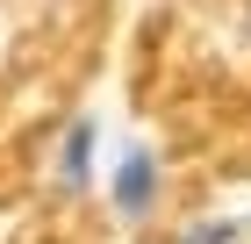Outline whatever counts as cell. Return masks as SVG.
I'll return each instance as SVG.
<instances>
[{
    "label": "cell",
    "mask_w": 251,
    "mask_h": 244,
    "mask_svg": "<svg viewBox=\"0 0 251 244\" xmlns=\"http://www.w3.org/2000/svg\"><path fill=\"white\" fill-rule=\"evenodd\" d=\"M108 208H115L122 230H151V216L165 208V158L144 136L115 151V165H108Z\"/></svg>",
    "instance_id": "cell-1"
},
{
    "label": "cell",
    "mask_w": 251,
    "mask_h": 244,
    "mask_svg": "<svg viewBox=\"0 0 251 244\" xmlns=\"http://www.w3.org/2000/svg\"><path fill=\"white\" fill-rule=\"evenodd\" d=\"M94 172H100V115H72L50 144V194L79 201V194H94Z\"/></svg>",
    "instance_id": "cell-2"
},
{
    "label": "cell",
    "mask_w": 251,
    "mask_h": 244,
    "mask_svg": "<svg viewBox=\"0 0 251 244\" xmlns=\"http://www.w3.org/2000/svg\"><path fill=\"white\" fill-rule=\"evenodd\" d=\"M165 244H251V223L244 216H194V223H179Z\"/></svg>",
    "instance_id": "cell-3"
},
{
    "label": "cell",
    "mask_w": 251,
    "mask_h": 244,
    "mask_svg": "<svg viewBox=\"0 0 251 244\" xmlns=\"http://www.w3.org/2000/svg\"><path fill=\"white\" fill-rule=\"evenodd\" d=\"M237 43H244V57H251V0H237Z\"/></svg>",
    "instance_id": "cell-4"
}]
</instances>
